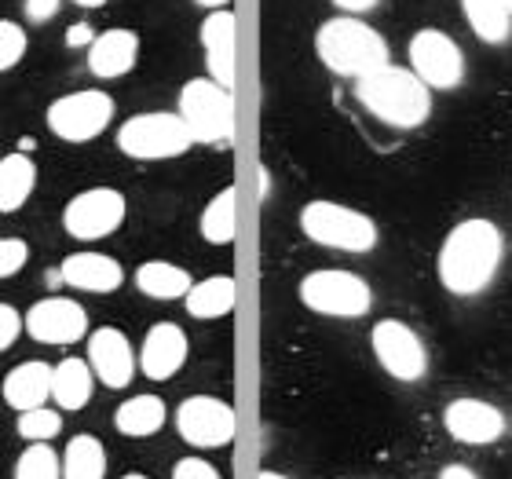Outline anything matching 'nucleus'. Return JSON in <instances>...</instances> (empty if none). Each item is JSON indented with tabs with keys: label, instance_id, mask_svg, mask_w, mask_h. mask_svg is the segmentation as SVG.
I'll list each match as a JSON object with an SVG mask.
<instances>
[{
	"label": "nucleus",
	"instance_id": "f704fd0d",
	"mask_svg": "<svg viewBox=\"0 0 512 479\" xmlns=\"http://www.w3.org/2000/svg\"><path fill=\"white\" fill-rule=\"evenodd\" d=\"M59 4L63 0H22V11H26V19L33 26H44V22H52L59 15Z\"/></svg>",
	"mask_w": 512,
	"mask_h": 479
},
{
	"label": "nucleus",
	"instance_id": "4468645a",
	"mask_svg": "<svg viewBox=\"0 0 512 479\" xmlns=\"http://www.w3.org/2000/svg\"><path fill=\"white\" fill-rule=\"evenodd\" d=\"M88 366L96 373V381L110 392H121L132 384V377L139 373V355L128 344V337L118 326H99L88 333Z\"/></svg>",
	"mask_w": 512,
	"mask_h": 479
},
{
	"label": "nucleus",
	"instance_id": "4be33fe9",
	"mask_svg": "<svg viewBox=\"0 0 512 479\" xmlns=\"http://www.w3.org/2000/svg\"><path fill=\"white\" fill-rule=\"evenodd\" d=\"M187 304V315L191 319H202V322H213V319H224L231 315L238 304V286L231 275H209L202 282H194L191 293L183 297Z\"/></svg>",
	"mask_w": 512,
	"mask_h": 479
},
{
	"label": "nucleus",
	"instance_id": "a211bd4d",
	"mask_svg": "<svg viewBox=\"0 0 512 479\" xmlns=\"http://www.w3.org/2000/svg\"><path fill=\"white\" fill-rule=\"evenodd\" d=\"M59 278H63L66 286L77 289V293H118L125 286V267L107 253H70L59 264Z\"/></svg>",
	"mask_w": 512,
	"mask_h": 479
},
{
	"label": "nucleus",
	"instance_id": "37998d69",
	"mask_svg": "<svg viewBox=\"0 0 512 479\" xmlns=\"http://www.w3.org/2000/svg\"><path fill=\"white\" fill-rule=\"evenodd\" d=\"M502 4H505V8H509V15H512V0H502Z\"/></svg>",
	"mask_w": 512,
	"mask_h": 479
},
{
	"label": "nucleus",
	"instance_id": "f8f14e48",
	"mask_svg": "<svg viewBox=\"0 0 512 479\" xmlns=\"http://www.w3.org/2000/svg\"><path fill=\"white\" fill-rule=\"evenodd\" d=\"M370 348H374V359L381 362V370L388 377L403 384L421 381L428 373V352L425 341L417 337L414 326H406L403 319H381L370 330Z\"/></svg>",
	"mask_w": 512,
	"mask_h": 479
},
{
	"label": "nucleus",
	"instance_id": "0eeeda50",
	"mask_svg": "<svg viewBox=\"0 0 512 479\" xmlns=\"http://www.w3.org/2000/svg\"><path fill=\"white\" fill-rule=\"evenodd\" d=\"M191 147L194 136L187 132L180 114H172V110L132 114L118 128V150L132 161H172Z\"/></svg>",
	"mask_w": 512,
	"mask_h": 479
},
{
	"label": "nucleus",
	"instance_id": "f3484780",
	"mask_svg": "<svg viewBox=\"0 0 512 479\" xmlns=\"http://www.w3.org/2000/svg\"><path fill=\"white\" fill-rule=\"evenodd\" d=\"M191 355V341L176 322H154L139 348V373L147 381H172Z\"/></svg>",
	"mask_w": 512,
	"mask_h": 479
},
{
	"label": "nucleus",
	"instance_id": "39448f33",
	"mask_svg": "<svg viewBox=\"0 0 512 479\" xmlns=\"http://www.w3.org/2000/svg\"><path fill=\"white\" fill-rule=\"evenodd\" d=\"M176 114L183 118L194 143L216 147V143H231L235 136V92L216 85L213 77H194L180 88V103Z\"/></svg>",
	"mask_w": 512,
	"mask_h": 479
},
{
	"label": "nucleus",
	"instance_id": "bb28decb",
	"mask_svg": "<svg viewBox=\"0 0 512 479\" xmlns=\"http://www.w3.org/2000/svg\"><path fill=\"white\" fill-rule=\"evenodd\" d=\"M198 231L209 245H231L238 235V191L235 187H224L213 202L202 209V220H198Z\"/></svg>",
	"mask_w": 512,
	"mask_h": 479
},
{
	"label": "nucleus",
	"instance_id": "2f4dec72",
	"mask_svg": "<svg viewBox=\"0 0 512 479\" xmlns=\"http://www.w3.org/2000/svg\"><path fill=\"white\" fill-rule=\"evenodd\" d=\"M26 260H30V245L22 242V238L15 235L0 238V278L19 275L22 267H26Z\"/></svg>",
	"mask_w": 512,
	"mask_h": 479
},
{
	"label": "nucleus",
	"instance_id": "f03ea898",
	"mask_svg": "<svg viewBox=\"0 0 512 479\" xmlns=\"http://www.w3.org/2000/svg\"><path fill=\"white\" fill-rule=\"evenodd\" d=\"M355 99L377 121L392 128H421L432 114V88L421 85L410 66H381L355 81Z\"/></svg>",
	"mask_w": 512,
	"mask_h": 479
},
{
	"label": "nucleus",
	"instance_id": "a878e982",
	"mask_svg": "<svg viewBox=\"0 0 512 479\" xmlns=\"http://www.w3.org/2000/svg\"><path fill=\"white\" fill-rule=\"evenodd\" d=\"M63 479H107V447L99 436H74L63 450Z\"/></svg>",
	"mask_w": 512,
	"mask_h": 479
},
{
	"label": "nucleus",
	"instance_id": "1a4fd4ad",
	"mask_svg": "<svg viewBox=\"0 0 512 479\" xmlns=\"http://www.w3.org/2000/svg\"><path fill=\"white\" fill-rule=\"evenodd\" d=\"M128 216L125 194L114 187H88V191L74 194L63 209V231L74 242H99L121 231Z\"/></svg>",
	"mask_w": 512,
	"mask_h": 479
},
{
	"label": "nucleus",
	"instance_id": "423d86ee",
	"mask_svg": "<svg viewBox=\"0 0 512 479\" xmlns=\"http://www.w3.org/2000/svg\"><path fill=\"white\" fill-rule=\"evenodd\" d=\"M300 304L326 319H363L374 308V289L363 275L344 267H319L300 278Z\"/></svg>",
	"mask_w": 512,
	"mask_h": 479
},
{
	"label": "nucleus",
	"instance_id": "c756f323",
	"mask_svg": "<svg viewBox=\"0 0 512 479\" xmlns=\"http://www.w3.org/2000/svg\"><path fill=\"white\" fill-rule=\"evenodd\" d=\"M15 432H19L26 443H52L59 432H63V410H52V406H37V410H26L15 421Z\"/></svg>",
	"mask_w": 512,
	"mask_h": 479
},
{
	"label": "nucleus",
	"instance_id": "cd10ccee",
	"mask_svg": "<svg viewBox=\"0 0 512 479\" xmlns=\"http://www.w3.org/2000/svg\"><path fill=\"white\" fill-rule=\"evenodd\" d=\"M461 11L483 44H505L512 37V15L502 0H461Z\"/></svg>",
	"mask_w": 512,
	"mask_h": 479
},
{
	"label": "nucleus",
	"instance_id": "6ab92c4d",
	"mask_svg": "<svg viewBox=\"0 0 512 479\" xmlns=\"http://www.w3.org/2000/svg\"><path fill=\"white\" fill-rule=\"evenodd\" d=\"M139 59V33L114 26V30L96 33V41L88 44V70L103 81H118V77L132 74V66Z\"/></svg>",
	"mask_w": 512,
	"mask_h": 479
},
{
	"label": "nucleus",
	"instance_id": "a19ab883",
	"mask_svg": "<svg viewBox=\"0 0 512 479\" xmlns=\"http://www.w3.org/2000/svg\"><path fill=\"white\" fill-rule=\"evenodd\" d=\"M260 479H289V476H282V472H271V469H264V472H260Z\"/></svg>",
	"mask_w": 512,
	"mask_h": 479
},
{
	"label": "nucleus",
	"instance_id": "aec40b11",
	"mask_svg": "<svg viewBox=\"0 0 512 479\" xmlns=\"http://www.w3.org/2000/svg\"><path fill=\"white\" fill-rule=\"evenodd\" d=\"M0 395H4V403H8L15 414L48 406L52 403V362L26 359V362H19V366H11L4 384H0Z\"/></svg>",
	"mask_w": 512,
	"mask_h": 479
},
{
	"label": "nucleus",
	"instance_id": "c9c22d12",
	"mask_svg": "<svg viewBox=\"0 0 512 479\" xmlns=\"http://www.w3.org/2000/svg\"><path fill=\"white\" fill-rule=\"evenodd\" d=\"M330 4L333 8H341L344 15H355V19H359V15H366V11H374L381 0H330Z\"/></svg>",
	"mask_w": 512,
	"mask_h": 479
},
{
	"label": "nucleus",
	"instance_id": "79ce46f5",
	"mask_svg": "<svg viewBox=\"0 0 512 479\" xmlns=\"http://www.w3.org/2000/svg\"><path fill=\"white\" fill-rule=\"evenodd\" d=\"M121 479H150V476H143V472H125Z\"/></svg>",
	"mask_w": 512,
	"mask_h": 479
},
{
	"label": "nucleus",
	"instance_id": "4c0bfd02",
	"mask_svg": "<svg viewBox=\"0 0 512 479\" xmlns=\"http://www.w3.org/2000/svg\"><path fill=\"white\" fill-rule=\"evenodd\" d=\"M439 479H480V476H476L469 465H443V469H439Z\"/></svg>",
	"mask_w": 512,
	"mask_h": 479
},
{
	"label": "nucleus",
	"instance_id": "5701e85b",
	"mask_svg": "<svg viewBox=\"0 0 512 479\" xmlns=\"http://www.w3.org/2000/svg\"><path fill=\"white\" fill-rule=\"evenodd\" d=\"M165 421H169V406L161 395H132L114 410V428L128 439L158 436Z\"/></svg>",
	"mask_w": 512,
	"mask_h": 479
},
{
	"label": "nucleus",
	"instance_id": "b1692460",
	"mask_svg": "<svg viewBox=\"0 0 512 479\" xmlns=\"http://www.w3.org/2000/svg\"><path fill=\"white\" fill-rule=\"evenodd\" d=\"M136 289L150 300H183L191 293V271L169 260H143L136 267Z\"/></svg>",
	"mask_w": 512,
	"mask_h": 479
},
{
	"label": "nucleus",
	"instance_id": "9d476101",
	"mask_svg": "<svg viewBox=\"0 0 512 479\" xmlns=\"http://www.w3.org/2000/svg\"><path fill=\"white\" fill-rule=\"evenodd\" d=\"M406 55H410V70L417 74V81L432 92H450L465 77V55H461L458 41L443 30H432V26L417 30L406 44Z\"/></svg>",
	"mask_w": 512,
	"mask_h": 479
},
{
	"label": "nucleus",
	"instance_id": "f257e3e1",
	"mask_svg": "<svg viewBox=\"0 0 512 479\" xmlns=\"http://www.w3.org/2000/svg\"><path fill=\"white\" fill-rule=\"evenodd\" d=\"M505 256V235L494 220L469 216L458 227H450L436 256L439 282L454 297H476L491 286Z\"/></svg>",
	"mask_w": 512,
	"mask_h": 479
},
{
	"label": "nucleus",
	"instance_id": "e433bc0d",
	"mask_svg": "<svg viewBox=\"0 0 512 479\" xmlns=\"http://www.w3.org/2000/svg\"><path fill=\"white\" fill-rule=\"evenodd\" d=\"M92 41H96V33L88 30V22H81V26H74V30L66 33V44H70V48H88Z\"/></svg>",
	"mask_w": 512,
	"mask_h": 479
},
{
	"label": "nucleus",
	"instance_id": "c85d7f7f",
	"mask_svg": "<svg viewBox=\"0 0 512 479\" xmlns=\"http://www.w3.org/2000/svg\"><path fill=\"white\" fill-rule=\"evenodd\" d=\"M15 479H63V458L52 443H26L15 461Z\"/></svg>",
	"mask_w": 512,
	"mask_h": 479
},
{
	"label": "nucleus",
	"instance_id": "412c9836",
	"mask_svg": "<svg viewBox=\"0 0 512 479\" xmlns=\"http://www.w3.org/2000/svg\"><path fill=\"white\" fill-rule=\"evenodd\" d=\"M92 395H96V373L88 366V359H70L55 362L52 366V403L63 410V414H77V410H85L92 403Z\"/></svg>",
	"mask_w": 512,
	"mask_h": 479
},
{
	"label": "nucleus",
	"instance_id": "58836bf2",
	"mask_svg": "<svg viewBox=\"0 0 512 479\" xmlns=\"http://www.w3.org/2000/svg\"><path fill=\"white\" fill-rule=\"evenodd\" d=\"M194 4H198V8H205V11H224L231 0H194Z\"/></svg>",
	"mask_w": 512,
	"mask_h": 479
},
{
	"label": "nucleus",
	"instance_id": "7ed1b4c3",
	"mask_svg": "<svg viewBox=\"0 0 512 479\" xmlns=\"http://www.w3.org/2000/svg\"><path fill=\"white\" fill-rule=\"evenodd\" d=\"M315 55L330 74L359 81V77L388 66V41L370 22L355 19V15H337L315 30Z\"/></svg>",
	"mask_w": 512,
	"mask_h": 479
},
{
	"label": "nucleus",
	"instance_id": "473e14b6",
	"mask_svg": "<svg viewBox=\"0 0 512 479\" xmlns=\"http://www.w3.org/2000/svg\"><path fill=\"white\" fill-rule=\"evenodd\" d=\"M22 333H26V319L19 315V308L8 304V300H0V352L15 348Z\"/></svg>",
	"mask_w": 512,
	"mask_h": 479
},
{
	"label": "nucleus",
	"instance_id": "9b49d317",
	"mask_svg": "<svg viewBox=\"0 0 512 479\" xmlns=\"http://www.w3.org/2000/svg\"><path fill=\"white\" fill-rule=\"evenodd\" d=\"M176 432L194 450H220L235 439L238 414L216 395H191L176 406Z\"/></svg>",
	"mask_w": 512,
	"mask_h": 479
},
{
	"label": "nucleus",
	"instance_id": "72a5a7b5",
	"mask_svg": "<svg viewBox=\"0 0 512 479\" xmlns=\"http://www.w3.org/2000/svg\"><path fill=\"white\" fill-rule=\"evenodd\" d=\"M172 479H224V476H220V469H216L213 461L191 454V458H180L172 465Z\"/></svg>",
	"mask_w": 512,
	"mask_h": 479
},
{
	"label": "nucleus",
	"instance_id": "393cba45",
	"mask_svg": "<svg viewBox=\"0 0 512 479\" xmlns=\"http://www.w3.org/2000/svg\"><path fill=\"white\" fill-rule=\"evenodd\" d=\"M37 191V165L26 154L0 158V213H19Z\"/></svg>",
	"mask_w": 512,
	"mask_h": 479
},
{
	"label": "nucleus",
	"instance_id": "7c9ffc66",
	"mask_svg": "<svg viewBox=\"0 0 512 479\" xmlns=\"http://www.w3.org/2000/svg\"><path fill=\"white\" fill-rule=\"evenodd\" d=\"M26 48H30V41H26V30H22L19 22L0 19V74L22 63Z\"/></svg>",
	"mask_w": 512,
	"mask_h": 479
},
{
	"label": "nucleus",
	"instance_id": "dca6fc26",
	"mask_svg": "<svg viewBox=\"0 0 512 479\" xmlns=\"http://www.w3.org/2000/svg\"><path fill=\"white\" fill-rule=\"evenodd\" d=\"M205 52V70L216 85H224L235 92V70H238V19L235 11H209L198 30Z\"/></svg>",
	"mask_w": 512,
	"mask_h": 479
},
{
	"label": "nucleus",
	"instance_id": "2eb2a0df",
	"mask_svg": "<svg viewBox=\"0 0 512 479\" xmlns=\"http://www.w3.org/2000/svg\"><path fill=\"white\" fill-rule=\"evenodd\" d=\"M443 428L454 443H465V447H491L505 436V414L487 399H476V395H461L443 410Z\"/></svg>",
	"mask_w": 512,
	"mask_h": 479
},
{
	"label": "nucleus",
	"instance_id": "6e6552de",
	"mask_svg": "<svg viewBox=\"0 0 512 479\" xmlns=\"http://www.w3.org/2000/svg\"><path fill=\"white\" fill-rule=\"evenodd\" d=\"M114 121V99L103 88H81L52 99L44 110V125L63 143H92Z\"/></svg>",
	"mask_w": 512,
	"mask_h": 479
},
{
	"label": "nucleus",
	"instance_id": "ea45409f",
	"mask_svg": "<svg viewBox=\"0 0 512 479\" xmlns=\"http://www.w3.org/2000/svg\"><path fill=\"white\" fill-rule=\"evenodd\" d=\"M77 8H103V4H107V0H74Z\"/></svg>",
	"mask_w": 512,
	"mask_h": 479
},
{
	"label": "nucleus",
	"instance_id": "ddd939ff",
	"mask_svg": "<svg viewBox=\"0 0 512 479\" xmlns=\"http://www.w3.org/2000/svg\"><path fill=\"white\" fill-rule=\"evenodd\" d=\"M22 319H26V333L33 341L52 344V348H66V344L88 337V311L70 297L37 300Z\"/></svg>",
	"mask_w": 512,
	"mask_h": 479
},
{
	"label": "nucleus",
	"instance_id": "20e7f679",
	"mask_svg": "<svg viewBox=\"0 0 512 479\" xmlns=\"http://www.w3.org/2000/svg\"><path fill=\"white\" fill-rule=\"evenodd\" d=\"M300 231L315 245L337 253H370L377 245V224L370 216L326 198H315L300 209Z\"/></svg>",
	"mask_w": 512,
	"mask_h": 479
}]
</instances>
